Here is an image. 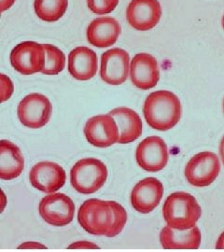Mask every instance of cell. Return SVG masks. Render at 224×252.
<instances>
[{
    "mask_svg": "<svg viewBox=\"0 0 224 252\" xmlns=\"http://www.w3.org/2000/svg\"><path fill=\"white\" fill-rule=\"evenodd\" d=\"M21 246H28L27 247L26 249H47V247H45L43 245H40V244L37 243H25L23 244V245H21Z\"/></svg>",
    "mask_w": 224,
    "mask_h": 252,
    "instance_id": "83f0119b",
    "label": "cell"
},
{
    "mask_svg": "<svg viewBox=\"0 0 224 252\" xmlns=\"http://www.w3.org/2000/svg\"><path fill=\"white\" fill-rule=\"evenodd\" d=\"M25 168V159L21 150L11 141H0V178L11 180L18 178Z\"/></svg>",
    "mask_w": 224,
    "mask_h": 252,
    "instance_id": "ffe728a7",
    "label": "cell"
},
{
    "mask_svg": "<svg viewBox=\"0 0 224 252\" xmlns=\"http://www.w3.org/2000/svg\"><path fill=\"white\" fill-rule=\"evenodd\" d=\"M67 67L75 80L89 81L97 73V55L88 47H77L69 53Z\"/></svg>",
    "mask_w": 224,
    "mask_h": 252,
    "instance_id": "2e32d148",
    "label": "cell"
},
{
    "mask_svg": "<svg viewBox=\"0 0 224 252\" xmlns=\"http://www.w3.org/2000/svg\"><path fill=\"white\" fill-rule=\"evenodd\" d=\"M84 135L90 144L107 148L118 143L120 132L111 115H97L89 119L84 126Z\"/></svg>",
    "mask_w": 224,
    "mask_h": 252,
    "instance_id": "30bf717a",
    "label": "cell"
},
{
    "mask_svg": "<svg viewBox=\"0 0 224 252\" xmlns=\"http://www.w3.org/2000/svg\"><path fill=\"white\" fill-rule=\"evenodd\" d=\"M29 180L34 188L46 193H54L64 185L66 175L63 167L56 162H40L32 167Z\"/></svg>",
    "mask_w": 224,
    "mask_h": 252,
    "instance_id": "4fadbf2b",
    "label": "cell"
},
{
    "mask_svg": "<svg viewBox=\"0 0 224 252\" xmlns=\"http://www.w3.org/2000/svg\"><path fill=\"white\" fill-rule=\"evenodd\" d=\"M15 0H0V6H1V11H5L9 9L13 4Z\"/></svg>",
    "mask_w": 224,
    "mask_h": 252,
    "instance_id": "484cf974",
    "label": "cell"
},
{
    "mask_svg": "<svg viewBox=\"0 0 224 252\" xmlns=\"http://www.w3.org/2000/svg\"><path fill=\"white\" fill-rule=\"evenodd\" d=\"M1 102L9 99L13 93V84L5 74H1Z\"/></svg>",
    "mask_w": 224,
    "mask_h": 252,
    "instance_id": "cb8c5ba5",
    "label": "cell"
},
{
    "mask_svg": "<svg viewBox=\"0 0 224 252\" xmlns=\"http://www.w3.org/2000/svg\"><path fill=\"white\" fill-rule=\"evenodd\" d=\"M162 216L166 224L178 230L195 226L202 216V208L192 194L178 191L170 194L162 207Z\"/></svg>",
    "mask_w": 224,
    "mask_h": 252,
    "instance_id": "3957f363",
    "label": "cell"
},
{
    "mask_svg": "<svg viewBox=\"0 0 224 252\" xmlns=\"http://www.w3.org/2000/svg\"><path fill=\"white\" fill-rule=\"evenodd\" d=\"M202 240L197 226L186 230L163 227L160 233V242L165 250H197Z\"/></svg>",
    "mask_w": 224,
    "mask_h": 252,
    "instance_id": "ac0fdd59",
    "label": "cell"
},
{
    "mask_svg": "<svg viewBox=\"0 0 224 252\" xmlns=\"http://www.w3.org/2000/svg\"><path fill=\"white\" fill-rule=\"evenodd\" d=\"M220 155H221V158H222V161L224 162V136L220 143Z\"/></svg>",
    "mask_w": 224,
    "mask_h": 252,
    "instance_id": "f1b7e54d",
    "label": "cell"
},
{
    "mask_svg": "<svg viewBox=\"0 0 224 252\" xmlns=\"http://www.w3.org/2000/svg\"><path fill=\"white\" fill-rule=\"evenodd\" d=\"M223 108H224V106H223Z\"/></svg>",
    "mask_w": 224,
    "mask_h": 252,
    "instance_id": "4dcf8cb0",
    "label": "cell"
},
{
    "mask_svg": "<svg viewBox=\"0 0 224 252\" xmlns=\"http://www.w3.org/2000/svg\"><path fill=\"white\" fill-rule=\"evenodd\" d=\"M53 106L49 98L41 94L33 93L19 103L17 115L23 126L37 129L46 126L52 116Z\"/></svg>",
    "mask_w": 224,
    "mask_h": 252,
    "instance_id": "8992f818",
    "label": "cell"
},
{
    "mask_svg": "<svg viewBox=\"0 0 224 252\" xmlns=\"http://www.w3.org/2000/svg\"><path fill=\"white\" fill-rule=\"evenodd\" d=\"M216 249L217 250H224V232L220 235L217 244H216Z\"/></svg>",
    "mask_w": 224,
    "mask_h": 252,
    "instance_id": "4316f807",
    "label": "cell"
},
{
    "mask_svg": "<svg viewBox=\"0 0 224 252\" xmlns=\"http://www.w3.org/2000/svg\"><path fill=\"white\" fill-rule=\"evenodd\" d=\"M116 121L120 132L118 143L128 144L136 140L143 131V124L139 115L131 108H117L109 113Z\"/></svg>",
    "mask_w": 224,
    "mask_h": 252,
    "instance_id": "d6986e66",
    "label": "cell"
},
{
    "mask_svg": "<svg viewBox=\"0 0 224 252\" xmlns=\"http://www.w3.org/2000/svg\"><path fill=\"white\" fill-rule=\"evenodd\" d=\"M108 179L105 163L96 158H85L76 162L70 171L73 188L82 194H92L104 186Z\"/></svg>",
    "mask_w": 224,
    "mask_h": 252,
    "instance_id": "277c9868",
    "label": "cell"
},
{
    "mask_svg": "<svg viewBox=\"0 0 224 252\" xmlns=\"http://www.w3.org/2000/svg\"><path fill=\"white\" fill-rule=\"evenodd\" d=\"M168 149L160 136H149L136 148L135 159L137 164L147 172L162 170L168 162Z\"/></svg>",
    "mask_w": 224,
    "mask_h": 252,
    "instance_id": "9c48e42d",
    "label": "cell"
},
{
    "mask_svg": "<svg viewBox=\"0 0 224 252\" xmlns=\"http://www.w3.org/2000/svg\"><path fill=\"white\" fill-rule=\"evenodd\" d=\"M69 249H99V247L96 244L89 242H78L70 245Z\"/></svg>",
    "mask_w": 224,
    "mask_h": 252,
    "instance_id": "d4e9b609",
    "label": "cell"
},
{
    "mask_svg": "<svg viewBox=\"0 0 224 252\" xmlns=\"http://www.w3.org/2000/svg\"><path fill=\"white\" fill-rule=\"evenodd\" d=\"M78 221L88 234L114 237L124 230L127 213L115 201L92 198L80 207Z\"/></svg>",
    "mask_w": 224,
    "mask_h": 252,
    "instance_id": "6da1fadb",
    "label": "cell"
},
{
    "mask_svg": "<svg viewBox=\"0 0 224 252\" xmlns=\"http://www.w3.org/2000/svg\"><path fill=\"white\" fill-rule=\"evenodd\" d=\"M121 26L116 19L104 16L95 19L87 28V40L91 45L106 48L115 44L121 34Z\"/></svg>",
    "mask_w": 224,
    "mask_h": 252,
    "instance_id": "e0dca14e",
    "label": "cell"
},
{
    "mask_svg": "<svg viewBox=\"0 0 224 252\" xmlns=\"http://www.w3.org/2000/svg\"><path fill=\"white\" fill-rule=\"evenodd\" d=\"M223 27L224 28V17H223Z\"/></svg>",
    "mask_w": 224,
    "mask_h": 252,
    "instance_id": "f546056e",
    "label": "cell"
},
{
    "mask_svg": "<svg viewBox=\"0 0 224 252\" xmlns=\"http://www.w3.org/2000/svg\"><path fill=\"white\" fill-rule=\"evenodd\" d=\"M90 10L98 15H105L112 12L117 5L119 4V0H87Z\"/></svg>",
    "mask_w": 224,
    "mask_h": 252,
    "instance_id": "603a6c76",
    "label": "cell"
},
{
    "mask_svg": "<svg viewBox=\"0 0 224 252\" xmlns=\"http://www.w3.org/2000/svg\"><path fill=\"white\" fill-rule=\"evenodd\" d=\"M161 7L158 0H131L126 9V19L138 31H148L160 22Z\"/></svg>",
    "mask_w": 224,
    "mask_h": 252,
    "instance_id": "8fae6325",
    "label": "cell"
},
{
    "mask_svg": "<svg viewBox=\"0 0 224 252\" xmlns=\"http://www.w3.org/2000/svg\"><path fill=\"white\" fill-rule=\"evenodd\" d=\"M68 7V0H35L34 8L37 17L53 23L63 17Z\"/></svg>",
    "mask_w": 224,
    "mask_h": 252,
    "instance_id": "44dd1931",
    "label": "cell"
},
{
    "mask_svg": "<svg viewBox=\"0 0 224 252\" xmlns=\"http://www.w3.org/2000/svg\"><path fill=\"white\" fill-rule=\"evenodd\" d=\"M130 56L120 48H113L101 56L100 76L109 85H121L126 82L129 75Z\"/></svg>",
    "mask_w": 224,
    "mask_h": 252,
    "instance_id": "7c38bea8",
    "label": "cell"
},
{
    "mask_svg": "<svg viewBox=\"0 0 224 252\" xmlns=\"http://www.w3.org/2000/svg\"><path fill=\"white\" fill-rule=\"evenodd\" d=\"M45 51V63L41 73L55 76L62 72L65 65V55L63 52L52 44H43Z\"/></svg>",
    "mask_w": 224,
    "mask_h": 252,
    "instance_id": "7402d4cb",
    "label": "cell"
},
{
    "mask_svg": "<svg viewBox=\"0 0 224 252\" xmlns=\"http://www.w3.org/2000/svg\"><path fill=\"white\" fill-rule=\"evenodd\" d=\"M131 81L140 90L154 88L160 80V69L156 58L152 54H135L130 65Z\"/></svg>",
    "mask_w": 224,
    "mask_h": 252,
    "instance_id": "5bb4252c",
    "label": "cell"
},
{
    "mask_svg": "<svg viewBox=\"0 0 224 252\" xmlns=\"http://www.w3.org/2000/svg\"><path fill=\"white\" fill-rule=\"evenodd\" d=\"M221 162L217 154L203 152L195 154L185 166V178L194 187H207L217 180Z\"/></svg>",
    "mask_w": 224,
    "mask_h": 252,
    "instance_id": "5b68a950",
    "label": "cell"
},
{
    "mask_svg": "<svg viewBox=\"0 0 224 252\" xmlns=\"http://www.w3.org/2000/svg\"><path fill=\"white\" fill-rule=\"evenodd\" d=\"M181 111L179 97L170 91L153 92L144 102L145 120L150 127L158 131H167L177 126Z\"/></svg>",
    "mask_w": 224,
    "mask_h": 252,
    "instance_id": "7a4b0ae2",
    "label": "cell"
},
{
    "mask_svg": "<svg viewBox=\"0 0 224 252\" xmlns=\"http://www.w3.org/2000/svg\"><path fill=\"white\" fill-rule=\"evenodd\" d=\"M38 211L48 224L63 227L73 220L75 205L71 199L64 193H52L41 199Z\"/></svg>",
    "mask_w": 224,
    "mask_h": 252,
    "instance_id": "ba28073f",
    "label": "cell"
},
{
    "mask_svg": "<svg viewBox=\"0 0 224 252\" xmlns=\"http://www.w3.org/2000/svg\"><path fill=\"white\" fill-rule=\"evenodd\" d=\"M163 195V186L155 178L140 180L131 192V204L134 209L142 214H149L159 206Z\"/></svg>",
    "mask_w": 224,
    "mask_h": 252,
    "instance_id": "9a60e30c",
    "label": "cell"
},
{
    "mask_svg": "<svg viewBox=\"0 0 224 252\" xmlns=\"http://www.w3.org/2000/svg\"><path fill=\"white\" fill-rule=\"evenodd\" d=\"M9 59L14 69L22 75L41 72L45 63L44 47L35 41H24L12 49Z\"/></svg>",
    "mask_w": 224,
    "mask_h": 252,
    "instance_id": "52a82bcc",
    "label": "cell"
}]
</instances>
